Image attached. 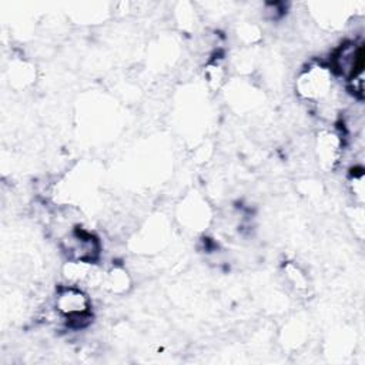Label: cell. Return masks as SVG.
<instances>
[{
	"instance_id": "cell-4",
	"label": "cell",
	"mask_w": 365,
	"mask_h": 365,
	"mask_svg": "<svg viewBox=\"0 0 365 365\" xmlns=\"http://www.w3.org/2000/svg\"><path fill=\"white\" fill-rule=\"evenodd\" d=\"M329 70L345 77L346 81L364 73V47L354 41L344 43L334 53Z\"/></svg>"
},
{
	"instance_id": "cell-2",
	"label": "cell",
	"mask_w": 365,
	"mask_h": 365,
	"mask_svg": "<svg viewBox=\"0 0 365 365\" xmlns=\"http://www.w3.org/2000/svg\"><path fill=\"white\" fill-rule=\"evenodd\" d=\"M63 252L68 261H81L96 264L101 255L100 240L81 228L71 230L61 241Z\"/></svg>"
},
{
	"instance_id": "cell-3",
	"label": "cell",
	"mask_w": 365,
	"mask_h": 365,
	"mask_svg": "<svg viewBox=\"0 0 365 365\" xmlns=\"http://www.w3.org/2000/svg\"><path fill=\"white\" fill-rule=\"evenodd\" d=\"M332 71L324 64H309L297 77L298 94L309 101H319L328 96L331 90Z\"/></svg>"
},
{
	"instance_id": "cell-1",
	"label": "cell",
	"mask_w": 365,
	"mask_h": 365,
	"mask_svg": "<svg viewBox=\"0 0 365 365\" xmlns=\"http://www.w3.org/2000/svg\"><path fill=\"white\" fill-rule=\"evenodd\" d=\"M54 309L68 325L81 328L91 317V301L81 287L68 284L57 289Z\"/></svg>"
},
{
	"instance_id": "cell-5",
	"label": "cell",
	"mask_w": 365,
	"mask_h": 365,
	"mask_svg": "<svg viewBox=\"0 0 365 365\" xmlns=\"http://www.w3.org/2000/svg\"><path fill=\"white\" fill-rule=\"evenodd\" d=\"M103 284L111 291V292H123L127 291L130 287L128 275L123 268H113L107 272L106 277H103Z\"/></svg>"
}]
</instances>
